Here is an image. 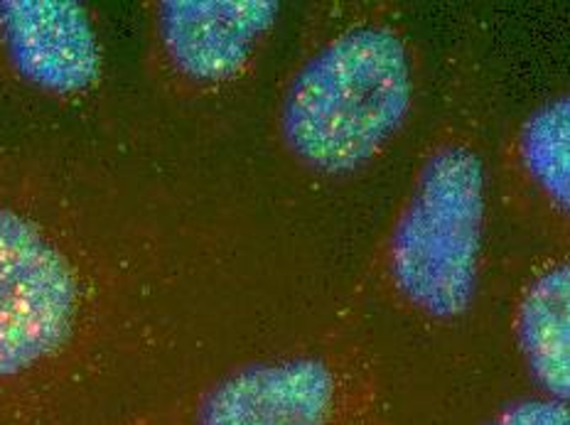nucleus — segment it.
<instances>
[{
  "instance_id": "nucleus-6",
  "label": "nucleus",
  "mask_w": 570,
  "mask_h": 425,
  "mask_svg": "<svg viewBox=\"0 0 570 425\" xmlns=\"http://www.w3.org/2000/svg\"><path fill=\"white\" fill-rule=\"evenodd\" d=\"M0 55L18 81L50 99L85 97L104 72L97 20L75 0H0Z\"/></svg>"
},
{
  "instance_id": "nucleus-2",
  "label": "nucleus",
  "mask_w": 570,
  "mask_h": 425,
  "mask_svg": "<svg viewBox=\"0 0 570 425\" xmlns=\"http://www.w3.org/2000/svg\"><path fill=\"white\" fill-rule=\"evenodd\" d=\"M487 89L480 59L460 52L379 246L386 298L423 325H455L478 303L490 217Z\"/></svg>"
},
{
  "instance_id": "nucleus-9",
  "label": "nucleus",
  "mask_w": 570,
  "mask_h": 425,
  "mask_svg": "<svg viewBox=\"0 0 570 425\" xmlns=\"http://www.w3.org/2000/svg\"><path fill=\"white\" fill-rule=\"evenodd\" d=\"M482 425H570V406L546 396H529L499 408Z\"/></svg>"
},
{
  "instance_id": "nucleus-4",
  "label": "nucleus",
  "mask_w": 570,
  "mask_h": 425,
  "mask_svg": "<svg viewBox=\"0 0 570 425\" xmlns=\"http://www.w3.org/2000/svg\"><path fill=\"white\" fill-rule=\"evenodd\" d=\"M193 425H396L374 362L325 347L248 362L219 376Z\"/></svg>"
},
{
  "instance_id": "nucleus-3",
  "label": "nucleus",
  "mask_w": 570,
  "mask_h": 425,
  "mask_svg": "<svg viewBox=\"0 0 570 425\" xmlns=\"http://www.w3.org/2000/svg\"><path fill=\"white\" fill-rule=\"evenodd\" d=\"M421 72L419 42L401 8L330 6L281 91L276 128L285 152L320 177L370 170L411 123Z\"/></svg>"
},
{
  "instance_id": "nucleus-10",
  "label": "nucleus",
  "mask_w": 570,
  "mask_h": 425,
  "mask_svg": "<svg viewBox=\"0 0 570 425\" xmlns=\"http://www.w3.org/2000/svg\"><path fill=\"white\" fill-rule=\"evenodd\" d=\"M121 425H148V423H121Z\"/></svg>"
},
{
  "instance_id": "nucleus-8",
  "label": "nucleus",
  "mask_w": 570,
  "mask_h": 425,
  "mask_svg": "<svg viewBox=\"0 0 570 425\" xmlns=\"http://www.w3.org/2000/svg\"><path fill=\"white\" fill-rule=\"evenodd\" d=\"M507 160L531 197L570 227V91L553 93L521 118Z\"/></svg>"
},
{
  "instance_id": "nucleus-5",
  "label": "nucleus",
  "mask_w": 570,
  "mask_h": 425,
  "mask_svg": "<svg viewBox=\"0 0 570 425\" xmlns=\"http://www.w3.org/2000/svg\"><path fill=\"white\" fill-rule=\"evenodd\" d=\"M278 20L273 0H163L153 8V40L177 87L217 93L252 75Z\"/></svg>"
},
{
  "instance_id": "nucleus-7",
  "label": "nucleus",
  "mask_w": 570,
  "mask_h": 425,
  "mask_svg": "<svg viewBox=\"0 0 570 425\" xmlns=\"http://www.w3.org/2000/svg\"><path fill=\"white\" fill-rule=\"evenodd\" d=\"M509 325L541 396L570 406V251L531 264L512 300Z\"/></svg>"
},
{
  "instance_id": "nucleus-1",
  "label": "nucleus",
  "mask_w": 570,
  "mask_h": 425,
  "mask_svg": "<svg viewBox=\"0 0 570 425\" xmlns=\"http://www.w3.org/2000/svg\"><path fill=\"white\" fill-rule=\"evenodd\" d=\"M62 177L30 170V185L0 197V384H38L75 362L114 325H136L126 236L97 224Z\"/></svg>"
}]
</instances>
